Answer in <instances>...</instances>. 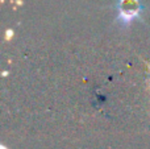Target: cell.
I'll return each mask as SVG.
<instances>
[{"mask_svg":"<svg viewBox=\"0 0 150 149\" xmlns=\"http://www.w3.org/2000/svg\"><path fill=\"white\" fill-rule=\"evenodd\" d=\"M116 23L121 26H129L133 21L142 20L141 15L144 13V7L141 0H117L116 3Z\"/></svg>","mask_w":150,"mask_h":149,"instance_id":"6da1fadb","label":"cell"}]
</instances>
